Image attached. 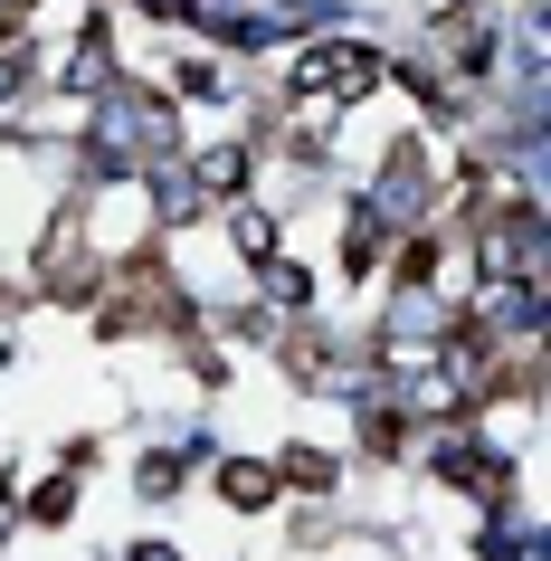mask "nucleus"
Wrapping results in <instances>:
<instances>
[{"label":"nucleus","instance_id":"f257e3e1","mask_svg":"<svg viewBox=\"0 0 551 561\" xmlns=\"http://www.w3.org/2000/svg\"><path fill=\"white\" fill-rule=\"evenodd\" d=\"M229 495L238 504H266V467H229Z\"/></svg>","mask_w":551,"mask_h":561}]
</instances>
